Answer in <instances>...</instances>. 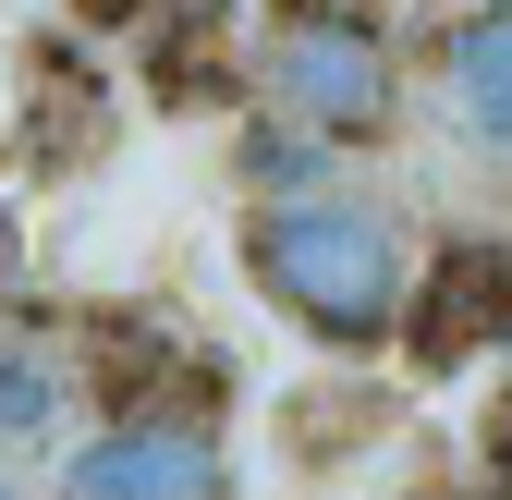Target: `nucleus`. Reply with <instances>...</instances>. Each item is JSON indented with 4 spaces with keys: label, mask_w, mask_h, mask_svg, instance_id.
I'll list each match as a JSON object with an SVG mask.
<instances>
[{
    "label": "nucleus",
    "mask_w": 512,
    "mask_h": 500,
    "mask_svg": "<svg viewBox=\"0 0 512 500\" xmlns=\"http://www.w3.org/2000/svg\"><path fill=\"white\" fill-rule=\"evenodd\" d=\"M244 269L293 330H317L330 354H378L415 305V257L403 232L354 208V196H293V208H244Z\"/></svg>",
    "instance_id": "obj_1"
},
{
    "label": "nucleus",
    "mask_w": 512,
    "mask_h": 500,
    "mask_svg": "<svg viewBox=\"0 0 512 500\" xmlns=\"http://www.w3.org/2000/svg\"><path fill=\"white\" fill-rule=\"evenodd\" d=\"M269 98L281 122H305L317 147H366L378 122H391V37L366 13H330V0H305V13L269 25Z\"/></svg>",
    "instance_id": "obj_2"
},
{
    "label": "nucleus",
    "mask_w": 512,
    "mask_h": 500,
    "mask_svg": "<svg viewBox=\"0 0 512 500\" xmlns=\"http://www.w3.org/2000/svg\"><path fill=\"white\" fill-rule=\"evenodd\" d=\"M220 440L196 415H110L98 440L61 452V488L49 500H220Z\"/></svg>",
    "instance_id": "obj_3"
},
{
    "label": "nucleus",
    "mask_w": 512,
    "mask_h": 500,
    "mask_svg": "<svg viewBox=\"0 0 512 500\" xmlns=\"http://www.w3.org/2000/svg\"><path fill=\"white\" fill-rule=\"evenodd\" d=\"M403 330H415L427 366H464L488 330H512V257H500V244H439V269L403 305Z\"/></svg>",
    "instance_id": "obj_4"
},
{
    "label": "nucleus",
    "mask_w": 512,
    "mask_h": 500,
    "mask_svg": "<svg viewBox=\"0 0 512 500\" xmlns=\"http://www.w3.org/2000/svg\"><path fill=\"white\" fill-rule=\"evenodd\" d=\"M439 98H452V122L512 171V0H488V13L452 25V49H439Z\"/></svg>",
    "instance_id": "obj_5"
},
{
    "label": "nucleus",
    "mask_w": 512,
    "mask_h": 500,
    "mask_svg": "<svg viewBox=\"0 0 512 500\" xmlns=\"http://www.w3.org/2000/svg\"><path fill=\"white\" fill-rule=\"evenodd\" d=\"M74 415V366L49 342H0V452H49Z\"/></svg>",
    "instance_id": "obj_6"
},
{
    "label": "nucleus",
    "mask_w": 512,
    "mask_h": 500,
    "mask_svg": "<svg viewBox=\"0 0 512 500\" xmlns=\"http://www.w3.org/2000/svg\"><path fill=\"white\" fill-rule=\"evenodd\" d=\"M244 183H256V208H293V196H342V183H330V147H317L305 122H256V135H244Z\"/></svg>",
    "instance_id": "obj_7"
},
{
    "label": "nucleus",
    "mask_w": 512,
    "mask_h": 500,
    "mask_svg": "<svg viewBox=\"0 0 512 500\" xmlns=\"http://www.w3.org/2000/svg\"><path fill=\"white\" fill-rule=\"evenodd\" d=\"M488 476L512 488V391H500V415H488Z\"/></svg>",
    "instance_id": "obj_8"
},
{
    "label": "nucleus",
    "mask_w": 512,
    "mask_h": 500,
    "mask_svg": "<svg viewBox=\"0 0 512 500\" xmlns=\"http://www.w3.org/2000/svg\"><path fill=\"white\" fill-rule=\"evenodd\" d=\"M74 13H86V25H135L147 0H74Z\"/></svg>",
    "instance_id": "obj_9"
},
{
    "label": "nucleus",
    "mask_w": 512,
    "mask_h": 500,
    "mask_svg": "<svg viewBox=\"0 0 512 500\" xmlns=\"http://www.w3.org/2000/svg\"><path fill=\"white\" fill-rule=\"evenodd\" d=\"M0 257H13V220H0Z\"/></svg>",
    "instance_id": "obj_10"
},
{
    "label": "nucleus",
    "mask_w": 512,
    "mask_h": 500,
    "mask_svg": "<svg viewBox=\"0 0 512 500\" xmlns=\"http://www.w3.org/2000/svg\"><path fill=\"white\" fill-rule=\"evenodd\" d=\"M0 500H13V476H0Z\"/></svg>",
    "instance_id": "obj_11"
}]
</instances>
